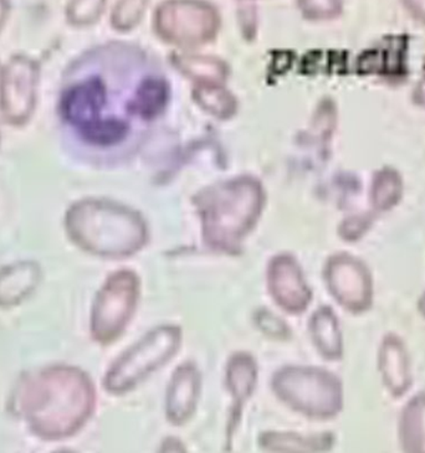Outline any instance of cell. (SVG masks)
I'll return each instance as SVG.
<instances>
[{"label": "cell", "mask_w": 425, "mask_h": 453, "mask_svg": "<svg viewBox=\"0 0 425 453\" xmlns=\"http://www.w3.org/2000/svg\"><path fill=\"white\" fill-rule=\"evenodd\" d=\"M113 55H97L78 65L65 83L60 113L70 134L94 150H109L128 140L132 126L119 106V83L125 67L112 63Z\"/></svg>", "instance_id": "cell-1"}, {"label": "cell", "mask_w": 425, "mask_h": 453, "mask_svg": "<svg viewBox=\"0 0 425 453\" xmlns=\"http://www.w3.org/2000/svg\"><path fill=\"white\" fill-rule=\"evenodd\" d=\"M33 383L27 400V416L35 430L46 437H63L81 426L90 415L94 394L90 381L76 371H52Z\"/></svg>", "instance_id": "cell-2"}, {"label": "cell", "mask_w": 425, "mask_h": 453, "mask_svg": "<svg viewBox=\"0 0 425 453\" xmlns=\"http://www.w3.org/2000/svg\"><path fill=\"white\" fill-rule=\"evenodd\" d=\"M280 396L295 409L317 418L340 411L341 385L334 375L316 369H292L280 372L275 380Z\"/></svg>", "instance_id": "cell-3"}, {"label": "cell", "mask_w": 425, "mask_h": 453, "mask_svg": "<svg viewBox=\"0 0 425 453\" xmlns=\"http://www.w3.org/2000/svg\"><path fill=\"white\" fill-rule=\"evenodd\" d=\"M180 332L177 329L161 328L151 333L116 363L107 375V389L115 393L131 389L150 372L165 365L177 350Z\"/></svg>", "instance_id": "cell-4"}, {"label": "cell", "mask_w": 425, "mask_h": 453, "mask_svg": "<svg viewBox=\"0 0 425 453\" xmlns=\"http://www.w3.org/2000/svg\"><path fill=\"white\" fill-rule=\"evenodd\" d=\"M138 282L134 273H120L111 277L98 295L92 316V332L97 341H115L134 313Z\"/></svg>", "instance_id": "cell-5"}, {"label": "cell", "mask_w": 425, "mask_h": 453, "mask_svg": "<svg viewBox=\"0 0 425 453\" xmlns=\"http://www.w3.org/2000/svg\"><path fill=\"white\" fill-rule=\"evenodd\" d=\"M328 288L342 306L353 312L367 310L372 300L371 277L361 262L337 256L326 270Z\"/></svg>", "instance_id": "cell-6"}, {"label": "cell", "mask_w": 425, "mask_h": 453, "mask_svg": "<svg viewBox=\"0 0 425 453\" xmlns=\"http://www.w3.org/2000/svg\"><path fill=\"white\" fill-rule=\"evenodd\" d=\"M269 282L271 295L277 303L289 312H301L310 301L309 288L305 285L303 273L297 262L282 260L273 262Z\"/></svg>", "instance_id": "cell-7"}, {"label": "cell", "mask_w": 425, "mask_h": 453, "mask_svg": "<svg viewBox=\"0 0 425 453\" xmlns=\"http://www.w3.org/2000/svg\"><path fill=\"white\" fill-rule=\"evenodd\" d=\"M380 368L384 384L394 395L399 396L411 385L408 356L398 338L390 337L382 345Z\"/></svg>", "instance_id": "cell-8"}, {"label": "cell", "mask_w": 425, "mask_h": 453, "mask_svg": "<svg viewBox=\"0 0 425 453\" xmlns=\"http://www.w3.org/2000/svg\"><path fill=\"white\" fill-rule=\"evenodd\" d=\"M198 391L199 378L196 371L188 366H182L180 371L175 372L171 389H169V420L177 424L186 421L196 406Z\"/></svg>", "instance_id": "cell-9"}, {"label": "cell", "mask_w": 425, "mask_h": 453, "mask_svg": "<svg viewBox=\"0 0 425 453\" xmlns=\"http://www.w3.org/2000/svg\"><path fill=\"white\" fill-rule=\"evenodd\" d=\"M39 279L38 268L21 264L0 273V304H13L29 294Z\"/></svg>", "instance_id": "cell-10"}, {"label": "cell", "mask_w": 425, "mask_h": 453, "mask_svg": "<svg viewBox=\"0 0 425 453\" xmlns=\"http://www.w3.org/2000/svg\"><path fill=\"white\" fill-rule=\"evenodd\" d=\"M403 196V180L396 169L382 168L375 172L372 180L371 200L375 211H390L398 204Z\"/></svg>", "instance_id": "cell-11"}, {"label": "cell", "mask_w": 425, "mask_h": 453, "mask_svg": "<svg viewBox=\"0 0 425 453\" xmlns=\"http://www.w3.org/2000/svg\"><path fill=\"white\" fill-rule=\"evenodd\" d=\"M400 431L406 451L425 452V395L415 397L406 406Z\"/></svg>", "instance_id": "cell-12"}, {"label": "cell", "mask_w": 425, "mask_h": 453, "mask_svg": "<svg viewBox=\"0 0 425 453\" xmlns=\"http://www.w3.org/2000/svg\"><path fill=\"white\" fill-rule=\"evenodd\" d=\"M313 338L323 356L336 359L341 356V334L335 314L329 308H321L311 322Z\"/></svg>", "instance_id": "cell-13"}, {"label": "cell", "mask_w": 425, "mask_h": 453, "mask_svg": "<svg viewBox=\"0 0 425 453\" xmlns=\"http://www.w3.org/2000/svg\"><path fill=\"white\" fill-rule=\"evenodd\" d=\"M254 381L255 369L251 357H236L230 365L229 383L239 403L251 395Z\"/></svg>", "instance_id": "cell-14"}, {"label": "cell", "mask_w": 425, "mask_h": 453, "mask_svg": "<svg viewBox=\"0 0 425 453\" xmlns=\"http://www.w3.org/2000/svg\"><path fill=\"white\" fill-rule=\"evenodd\" d=\"M402 3L413 19L425 26V0H402Z\"/></svg>", "instance_id": "cell-15"}, {"label": "cell", "mask_w": 425, "mask_h": 453, "mask_svg": "<svg viewBox=\"0 0 425 453\" xmlns=\"http://www.w3.org/2000/svg\"><path fill=\"white\" fill-rule=\"evenodd\" d=\"M413 103L425 109V76L418 82V85H415L414 91H413Z\"/></svg>", "instance_id": "cell-16"}, {"label": "cell", "mask_w": 425, "mask_h": 453, "mask_svg": "<svg viewBox=\"0 0 425 453\" xmlns=\"http://www.w3.org/2000/svg\"><path fill=\"white\" fill-rule=\"evenodd\" d=\"M419 308H421V313H423L425 316V294L423 298L421 300V303H419Z\"/></svg>", "instance_id": "cell-17"}]
</instances>
